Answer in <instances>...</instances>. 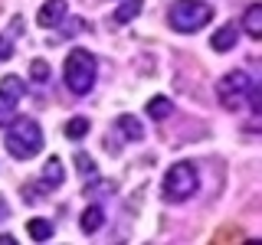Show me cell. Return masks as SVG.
<instances>
[{
    "mask_svg": "<svg viewBox=\"0 0 262 245\" xmlns=\"http://www.w3.org/2000/svg\"><path fill=\"white\" fill-rule=\"evenodd\" d=\"M62 180H66L62 163L56 160V157H49L46 167H43V174H39V183L36 186H43V193H46V190H53V186H62Z\"/></svg>",
    "mask_w": 262,
    "mask_h": 245,
    "instance_id": "8",
    "label": "cell"
},
{
    "mask_svg": "<svg viewBox=\"0 0 262 245\" xmlns=\"http://www.w3.org/2000/svg\"><path fill=\"white\" fill-rule=\"evenodd\" d=\"M0 245H13V235H0Z\"/></svg>",
    "mask_w": 262,
    "mask_h": 245,
    "instance_id": "21",
    "label": "cell"
},
{
    "mask_svg": "<svg viewBox=\"0 0 262 245\" xmlns=\"http://www.w3.org/2000/svg\"><path fill=\"white\" fill-rule=\"evenodd\" d=\"M249 88H252L249 72L233 69V72H226V76L216 82V98H220V105H223V108L239 111L243 105H246V95H249Z\"/></svg>",
    "mask_w": 262,
    "mask_h": 245,
    "instance_id": "5",
    "label": "cell"
},
{
    "mask_svg": "<svg viewBox=\"0 0 262 245\" xmlns=\"http://www.w3.org/2000/svg\"><path fill=\"white\" fill-rule=\"evenodd\" d=\"M30 72H33V79H36V82H46V79H49V65H46L43 59L33 62V69H30Z\"/></svg>",
    "mask_w": 262,
    "mask_h": 245,
    "instance_id": "19",
    "label": "cell"
},
{
    "mask_svg": "<svg viewBox=\"0 0 262 245\" xmlns=\"http://www.w3.org/2000/svg\"><path fill=\"white\" fill-rule=\"evenodd\" d=\"M27 232H30L33 242H46L49 235H53V223H46V219H30Z\"/></svg>",
    "mask_w": 262,
    "mask_h": 245,
    "instance_id": "15",
    "label": "cell"
},
{
    "mask_svg": "<svg viewBox=\"0 0 262 245\" xmlns=\"http://www.w3.org/2000/svg\"><path fill=\"white\" fill-rule=\"evenodd\" d=\"M23 92H27V85H23L16 76H7L4 82H0V125H10V121H13Z\"/></svg>",
    "mask_w": 262,
    "mask_h": 245,
    "instance_id": "6",
    "label": "cell"
},
{
    "mask_svg": "<svg viewBox=\"0 0 262 245\" xmlns=\"http://www.w3.org/2000/svg\"><path fill=\"white\" fill-rule=\"evenodd\" d=\"M82 30H89V23L85 20H72L69 27H66V33H59V36H76V33H82Z\"/></svg>",
    "mask_w": 262,
    "mask_h": 245,
    "instance_id": "20",
    "label": "cell"
},
{
    "mask_svg": "<svg viewBox=\"0 0 262 245\" xmlns=\"http://www.w3.org/2000/svg\"><path fill=\"white\" fill-rule=\"evenodd\" d=\"M243 30H246V36H252V39L262 36V7H259V4H252L249 10H246V16H243Z\"/></svg>",
    "mask_w": 262,
    "mask_h": 245,
    "instance_id": "12",
    "label": "cell"
},
{
    "mask_svg": "<svg viewBox=\"0 0 262 245\" xmlns=\"http://www.w3.org/2000/svg\"><path fill=\"white\" fill-rule=\"evenodd\" d=\"M170 111H174V105H170V98H164V95L147 102V118H154V121H167Z\"/></svg>",
    "mask_w": 262,
    "mask_h": 245,
    "instance_id": "13",
    "label": "cell"
},
{
    "mask_svg": "<svg viewBox=\"0 0 262 245\" xmlns=\"http://www.w3.org/2000/svg\"><path fill=\"white\" fill-rule=\"evenodd\" d=\"M76 163L82 167V174H85V177H95V163H92L89 154H76Z\"/></svg>",
    "mask_w": 262,
    "mask_h": 245,
    "instance_id": "18",
    "label": "cell"
},
{
    "mask_svg": "<svg viewBox=\"0 0 262 245\" xmlns=\"http://www.w3.org/2000/svg\"><path fill=\"white\" fill-rule=\"evenodd\" d=\"M66 20V0H46L43 7H39V13H36V23L39 27H59V23Z\"/></svg>",
    "mask_w": 262,
    "mask_h": 245,
    "instance_id": "7",
    "label": "cell"
},
{
    "mask_svg": "<svg viewBox=\"0 0 262 245\" xmlns=\"http://www.w3.org/2000/svg\"><path fill=\"white\" fill-rule=\"evenodd\" d=\"M16 30H20V20H13V33H4V36H0V62L13 56V39H16Z\"/></svg>",
    "mask_w": 262,
    "mask_h": 245,
    "instance_id": "17",
    "label": "cell"
},
{
    "mask_svg": "<svg viewBox=\"0 0 262 245\" xmlns=\"http://www.w3.org/2000/svg\"><path fill=\"white\" fill-rule=\"evenodd\" d=\"M7 216V203H4V196H0V219Z\"/></svg>",
    "mask_w": 262,
    "mask_h": 245,
    "instance_id": "22",
    "label": "cell"
},
{
    "mask_svg": "<svg viewBox=\"0 0 262 245\" xmlns=\"http://www.w3.org/2000/svg\"><path fill=\"white\" fill-rule=\"evenodd\" d=\"M115 128L125 134V141H131V144H138L144 137V128H141V121L138 118H131V114H118V121H115Z\"/></svg>",
    "mask_w": 262,
    "mask_h": 245,
    "instance_id": "11",
    "label": "cell"
},
{
    "mask_svg": "<svg viewBox=\"0 0 262 245\" xmlns=\"http://www.w3.org/2000/svg\"><path fill=\"white\" fill-rule=\"evenodd\" d=\"M95 76H98V62L89 49H72L66 56V65H62V79L69 85L72 95H89L95 85Z\"/></svg>",
    "mask_w": 262,
    "mask_h": 245,
    "instance_id": "2",
    "label": "cell"
},
{
    "mask_svg": "<svg viewBox=\"0 0 262 245\" xmlns=\"http://www.w3.org/2000/svg\"><path fill=\"white\" fill-rule=\"evenodd\" d=\"M141 0H121V7L115 10V23H131L138 13H141Z\"/></svg>",
    "mask_w": 262,
    "mask_h": 245,
    "instance_id": "14",
    "label": "cell"
},
{
    "mask_svg": "<svg viewBox=\"0 0 262 245\" xmlns=\"http://www.w3.org/2000/svg\"><path fill=\"white\" fill-rule=\"evenodd\" d=\"M236 39H239V27H236V23H226V27H220L213 33L210 46L216 49V53H229V49L236 46Z\"/></svg>",
    "mask_w": 262,
    "mask_h": 245,
    "instance_id": "9",
    "label": "cell"
},
{
    "mask_svg": "<svg viewBox=\"0 0 262 245\" xmlns=\"http://www.w3.org/2000/svg\"><path fill=\"white\" fill-rule=\"evenodd\" d=\"M196 186H200L196 167H193V163H187V160H180V163H170V170L164 174L161 196H164V203H187L196 193Z\"/></svg>",
    "mask_w": 262,
    "mask_h": 245,
    "instance_id": "3",
    "label": "cell"
},
{
    "mask_svg": "<svg viewBox=\"0 0 262 245\" xmlns=\"http://www.w3.org/2000/svg\"><path fill=\"white\" fill-rule=\"evenodd\" d=\"M7 154L16 160H30L43 151V128L36 125L33 118H16L10 128H7Z\"/></svg>",
    "mask_w": 262,
    "mask_h": 245,
    "instance_id": "1",
    "label": "cell"
},
{
    "mask_svg": "<svg viewBox=\"0 0 262 245\" xmlns=\"http://www.w3.org/2000/svg\"><path fill=\"white\" fill-rule=\"evenodd\" d=\"M79 226H82V232H85V235H92V232H98V229L105 226V209L98 206V203H92V206H89L85 212H82Z\"/></svg>",
    "mask_w": 262,
    "mask_h": 245,
    "instance_id": "10",
    "label": "cell"
},
{
    "mask_svg": "<svg viewBox=\"0 0 262 245\" xmlns=\"http://www.w3.org/2000/svg\"><path fill=\"white\" fill-rule=\"evenodd\" d=\"M213 20V7L203 4V0H174L167 7V23L177 33H193L203 30Z\"/></svg>",
    "mask_w": 262,
    "mask_h": 245,
    "instance_id": "4",
    "label": "cell"
},
{
    "mask_svg": "<svg viewBox=\"0 0 262 245\" xmlns=\"http://www.w3.org/2000/svg\"><path fill=\"white\" fill-rule=\"evenodd\" d=\"M89 134V118H69L66 121V137L69 141H82Z\"/></svg>",
    "mask_w": 262,
    "mask_h": 245,
    "instance_id": "16",
    "label": "cell"
}]
</instances>
